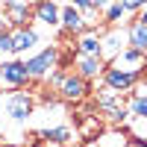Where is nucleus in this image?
Instances as JSON below:
<instances>
[{
    "label": "nucleus",
    "instance_id": "1",
    "mask_svg": "<svg viewBox=\"0 0 147 147\" xmlns=\"http://www.w3.org/2000/svg\"><path fill=\"white\" fill-rule=\"evenodd\" d=\"M0 115H3L9 124L24 127L27 121L32 118V94L27 91H9L6 97H0Z\"/></svg>",
    "mask_w": 147,
    "mask_h": 147
},
{
    "label": "nucleus",
    "instance_id": "2",
    "mask_svg": "<svg viewBox=\"0 0 147 147\" xmlns=\"http://www.w3.org/2000/svg\"><path fill=\"white\" fill-rule=\"evenodd\" d=\"M30 71L24 65V59H0V88L6 91H18V88H27L30 85Z\"/></svg>",
    "mask_w": 147,
    "mask_h": 147
},
{
    "label": "nucleus",
    "instance_id": "3",
    "mask_svg": "<svg viewBox=\"0 0 147 147\" xmlns=\"http://www.w3.org/2000/svg\"><path fill=\"white\" fill-rule=\"evenodd\" d=\"M59 59H62L59 50L50 44V47H41L38 53H30L27 59H24V65H27V71H30L32 80H47V74L59 68Z\"/></svg>",
    "mask_w": 147,
    "mask_h": 147
},
{
    "label": "nucleus",
    "instance_id": "4",
    "mask_svg": "<svg viewBox=\"0 0 147 147\" xmlns=\"http://www.w3.org/2000/svg\"><path fill=\"white\" fill-rule=\"evenodd\" d=\"M88 80L85 77H80V74H68L65 71V77H62V82L56 85V94L62 97L65 103H82L85 97H88Z\"/></svg>",
    "mask_w": 147,
    "mask_h": 147
},
{
    "label": "nucleus",
    "instance_id": "5",
    "mask_svg": "<svg viewBox=\"0 0 147 147\" xmlns=\"http://www.w3.org/2000/svg\"><path fill=\"white\" fill-rule=\"evenodd\" d=\"M141 77H144V74H129V71H121V68H115V65H106L100 80H103V85H109V88H115V91L121 94V91L136 88Z\"/></svg>",
    "mask_w": 147,
    "mask_h": 147
},
{
    "label": "nucleus",
    "instance_id": "6",
    "mask_svg": "<svg viewBox=\"0 0 147 147\" xmlns=\"http://www.w3.org/2000/svg\"><path fill=\"white\" fill-rule=\"evenodd\" d=\"M112 65L121 68V71H129V74H144L147 71V53L136 50V47H124V50L112 59Z\"/></svg>",
    "mask_w": 147,
    "mask_h": 147
},
{
    "label": "nucleus",
    "instance_id": "7",
    "mask_svg": "<svg viewBox=\"0 0 147 147\" xmlns=\"http://www.w3.org/2000/svg\"><path fill=\"white\" fill-rule=\"evenodd\" d=\"M59 30L68 32V35H80L88 30V21L80 9H74L71 3H62V15H59Z\"/></svg>",
    "mask_w": 147,
    "mask_h": 147
},
{
    "label": "nucleus",
    "instance_id": "8",
    "mask_svg": "<svg viewBox=\"0 0 147 147\" xmlns=\"http://www.w3.org/2000/svg\"><path fill=\"white\" fill-rule=\"evenodd\" d=\"M59 15H62V3L59 0H38V3H32V18L41 27L56 30L59 27Z\"/></svg>",
    "mask_w": 147,
    "mask_h": 147
},
{
    "label": "nucleus",
    "instance_id": "9",
    "mask_svg": "<svg viewBox=\"0 0 147 147\" xmlns=\"http://www.w3.org/2000/svg\"><path fill=\"white\" fill-rule=\"evenodd\" d=\"M12 35H15V56H27V53H32L35 47L41 44L38 30L30 27V24H27V27H15Z\"/></svg>",
    "mask_w": 147,
    "mask_h": 147
},
{
    "label": "nucleus",
    "instance_id": "10",
    "mask_svg": "<svg viewBox=\"0 0 147 147\" xmlns=\"http://www.w3.org/2000/svg\"><path fill=\"white\" fill-rule=\"evenodd\" d=\"M3 9H6V21L9 27H27L30 18H32V6L30 0H3Z\"/></svg>",
    "mask_w": 147,
    "mask_h": 147
},
{
    "label": "nucleus",
    "instance_id": "11",
    "mask_svg": "<svg viewBox=\"0 0 147 147\" xmlns=\"http://www.w3.org/2000/svg\"><path fill=\"white\" fill-rule=\"evenodd\" d=\"M127 47V30H118V27H112L109 32H103V38H100V56L103 59H112L121 53Z\"/></svg>",
    "mask_w": 147,
    "mask_h": 147
},
{
    "label": "nucleus",
    "instance_id": "12",
    "mask_svg": "<svg viewBox=\"0 0 147 147\" xmlns=\"http://www.w3.org/2000/svg\"><path fill=\"white\" fill-rule=\"evenodd\" d=\"M100 38H103V30H100V27H88L85 32H80L74 50L82 53V56H100ZM100 59H103V56H100Z\"/></svg>",
    "mask_w": 147,
    "mask_h": 147
},
{
    "label": "nucleus",
    "instance_id": "13",
    "mask_svg": "<svg viewBox=\"0 0 147 147\" xmlns=\"http://www.w3.org/2000/svg\"><path fill=\"white\" fill-rule=\"evenodd\" d=\"M103 59L100 56H82V53H77V74L80 77H85V80H97V77H103Z\"/></svg>",
    "mask_w": 147,
    "mask_h": 147
},
{
    "label": "nucleus",
    "instance_id": "14",
    "mask_svg": "<svg viewBox=\"0 0 147 147\" xmlns=\"http://www.w3.org/2000/svg\"><path fill=\"white\" fill-rule=\"evenodd\" d=\"M127 112L136 121H147V85H138L127 100Z\"/></svg>",
    "mask_w": 147,
    "mask_h": 147
},
{
    "label": "nucleus",
    "instance_id": "15",
    "mask_svg": "<svg viewBox=\"0 0 147 147\" xmlns=\"http://www.w3.org/2000/svg\"><path fill=\"white\" fill-rule=\"evenodd\" d=\"M127 47H136V50L147 53V24L132 21L127 27Z\"/></svg>",
    "mask_w": 147,
    "mask_h": 147
},
{
    "label": "nucleus",
    "instance_id": "16",
    "mask_svg": "<svg viewBox=\"0 0 147 147\" xmlns=\"http://www.w3.org/2000/svg\"><path fill=\"white\" fill-rule=\"evenodd\" d=\"M38 136H41L47 144H68V141H74V129H71L68 124H59V127H44Z\"/></svg>",
    "mask_w": 147,
    "mask_h": 147
},
{
    "label": "nucleus",
    "instance_id": "17",
    "mask_svg": "<svg viewBox=\"0 0 147 147\" xmlns=\"http://www.w3.org/2000/svg\"><path fill=\"white\" fill-rule=\"evenodd\" d=\"M127 15V9H124V3L121 0H112L106 9H103V21L109 24V27H115V24H121V18Z\"/></svg>",
    "mask_w": 147,
    "mask_h": 147
},
{
    "label": "nucleus",
    "instance_id": "18",
    "mask_svg": "<svg viewBox=\"0 0 147 147\" xmlns=\"http://www.w3.org/2000/svg\"><path fill=\"white\" fill-rule=\"evenodd\" d=\"M65 3H71L74 9H80L82 15H85V21H88V27H94V18H97V12H100V9H97L91 0H65Z\"/></svg>",
    "mask_w": 147,
    "mask_h": 147
},
{
    "label": "nucleus",
    "instance_id": "19",
    "mask_svg": "<svg viewBox=\"0 0 147 147\" xmlns=\"http://www.w3.org/2000/svg\"><path fill=\"white\" fill-rule=\"evenodd\" d=\"M15 56V35H12V30H0V59H9Z\"/></svg>",
    "mask_w": 147,
    "mask_h": 147
},
{
    "label": "nucleus",
    "instance_id": "20",
    "mask_svg": "<svg viewBox=\"0 0 147 147\" xmlns=\"http://www.w3.org/2000/svg\"><path fill=\"white\" fill-rule=\"evenodd\" d=\"M121 3H124L127 12H141V9L147 6V0H121Z\"/></svg>",
    "mask_w": 147,
    "mask_h": 147
},
{
    "label": "nucleus",
    "instance_id": "21",
    "mask_svg": "<svg viewBox=\"0 0 147 147\" xmlns=\"http://www.w3.org/2000/svg\"><path fill=\"white\" fill-rule=\"evenodd\" d=\"M6 24H9V21H6V9H3V3H0V30H3Z\"/></svg>",
    "mask_w": 147,
    "mask_h": 147
},
{
    "label": "nucleus",
    "instance_id": "22",
    "mask_svg": "<svg viewBox=\"0 0 147 147\" xmlns=\"http://www.w3.org/2000/svg\"><path fill=\"white\" fill-rule=\"evenodd\" d=\"M91 3H94V6H97V9H100V12H103V9H106V6H109V3H112V0H91Z\"/></svg>",
    "mask_w": 147,
    "mask_h": 147
},
{
    "label": "nucleus",
    "instance_id": "23",
    "mask_svg": "<svg viewBox=\"0 0 147 147\" xmlns=\"http://www.w3.org/2000/svg\"><path fill=\"white\" fill-rule=\"evenodd\" d=\"M136 21H138V24H147V6L138 12V18H136Z\"/></svg>",
    "mask_w": 147,
    "mask_h": 147
},
{
    "label": "nucleus",
    "instance_id": "24",
    "mask_svg": "<svg viewBox=\"0 0 147 147\" xmlns=\"http://www.w3.org/2000/svg\"><path fill=\"white\" fill-rule=\"evenodd\" d=\"M136 147H147V144H144V141H136Z\"/></svg>",
    "mask_w": 147,
    "mask_h": 147
},
{
    "label": "nucleus",
    "instance_id": "25",
    "mask_svg": "<svg viewBox=\"0 0 147 147\" xmlns=\"http://www.w3.org/2000/svg\"><path fill=\"white\" fill-rule=\"evenodd\" d=\"M30 3H38V0H30Z\"/></svg>",
    "mask_w": 147,
    "mask_h": 147
}]
</instances>
